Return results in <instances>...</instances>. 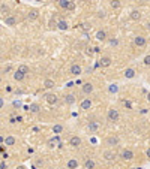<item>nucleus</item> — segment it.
Listing matches in <instances>:
<instances>
[{
	"label": "nucleus",
	"mask_w": 150,
	"mask_h": 169,
	"mask_svg": "<svg viewBox=\"0 0 150 169\" xmlns=\"http://www.w3.org/2000/svg\"><path fill=\"white\" fill-rule=\"evenodd\" d=\"M107 117H108L110 121L116 123V121H119V118H120V114H119V111H117L116 108H110L108 112H107Z\"/></svg>",
	"instance_id": "nucleus-1"
},
{
	"label": "nucleus",
	"mask_w": 150,
	"mask_h": 169,
	"mask_svg": "<svg viewBox=\"0 0 150 169\" xmlns=\"http://www.w3.org/2000/svg\"><path fill=\"white\" fill-rule=\"evenodd\" d=\"M59 6L62 9H66V11H74L75 9V3L69 2V0H59Z\"/></svg>",
	"instance_id": "nucleus-2"
},
{
	"label": "nucleus",
	"mask_w": 150,
	"mask_h": 169,
	"mask_svg": "<svg viewBox=\"0 0 150 169\" xmlns=\"http://www.w3.org/2000/svg\"><path fill=\"white\" fill-rule=\"evenodd\" d=\"M120 157H122V160H125V162H131L135 156H134V151H131V150H123V151L120 153Z\"/></svg>",
	"instance_id": "nucleus-3"
},
{
	"label": "nucleus",
	"mask_w": 150,
	"mask_h": 169,
	"mask_svg": "<svg viewBox=\"0 0 150 169\" xmlns=\"http://www.w3.org/2000/svg\"><path fill=\"white\" fill-rule=\"evenodd\" d=\"M69 73H71V75H74V76H78L80 73H83V68H81L80 65H77V63H75V65H72V66H71V69H69Z\"/></svg>",
	"instance_id": "nucleus-4"
},
{
	"label": "nucleus",
	"mask_w": 150,
	"mask_h": 169,
	"mask_svg": "<svg viewBox=\"0 0 150 169\" xmlns=\"http://www.w3.org/2000/svg\"><path fill=\"white\" fill-rule=\"evenodd\" d=\"M3 23H5L6 26H9V27H15V26H17V18L8 15V17L3 18Z\"/></svg>",
	"instance_id": "nucleus-5"
},
{
	"label": "nucleus",
	"mask_w": 150,
	"mask_h": 169,
	"mask_svg": "<svg viewBox=\"0 0 150 169\" xmlns=\"http://www.w3.org/2000/svg\"><path fill=\"white\" fill-rule=\"evenodd\" d=\"M45 100H47V103H50V105H56L57 102H59V97H57L54 93H48V94H45Z\"/></svg>",
	"instance_id": "nucleus-6"
},
{
	"label": "nucleus",
	"mask_w": 150,
	"mask_h": 169,
	"mask_svg": "<svg viewBox=\"0 0 150 169\" xmlns=\"http://www.w3.org/2000/svg\"><path fill=\"white\" fill-rule=\"evenodd\" d=\"M116 151L114 150H105V151L102 153V157L105 159V160H114L116 159Z\"/></svg>",
	"instance_id": "nucleus-7"
},
{
	"label": "nucleus",
	"mask_w": 150,
	"mask_h": 169,
	"mask_svg": "<svg viewBox=\"0 0 150 169\" xmlns=\"http://www.w3.org/2000/svg\"><path fill=\"white\" fill-rule=\"evenodd\" d=\"M134 44H135L137 47H140V48H143V47H146V44H147V40H146V37H144V36H137V37L134 39Z\"/></svg>",
	"instance_id": "nucleus-8"
},
{
	"label": "nucleus",
	"mask_w": 150,
	"mask_h": 169,
	"mask_svg": "<svg viewBox=\"0 0 150 169\" xmlns=\"http://www.w3.org/2000/svg\"><path fill=\"white\" fill-rule=\"evenodd\" d=\"M111 57H108V55H104L101 60H99V66L101 68H108L110 65H111Z\"/></svg>",
	"instance_id": "nucleus-9"
},
{
	"label": "nucleus",
	"mask_w": 150,
	"mask_h": 169,
	"mask_svg": "<svg viewBox=\"0 0 150 169\" xmlns=\"http://www.w3.org/2000/svg\"><path fill=\"white\" fill-rule=\"evenodd\" d=\"M80 108H81L83 111H87V109H90V108H92V100H90L89 97L83 99V100H81V103H80Z\"/></svg>",
	"instance_id": "nucleus-10"
},
{
	"label": "nucleus",
	"mask_w": 150,
	"mask_h": 169,
	"mask_svg": "<svg viewBox=\"0 0 150 169\" xmlns=\"http://www.w3.org/2000/svg\"><path fill=\"white\" fill-rule=\"evenodd\" d=\"M81 90H83L84 94H90L93 91V84L92 83H84V84L81 85Z\"/></svg>",
	"instance_id": "nucleus-11"
},
{
	"label": "nucleus",
	"mask_w": 150,
	"mask_h": 169,
	"mask_svg": "<svg viewBox=\"0 0 150 169\" xmlns=\"http://www.w3.org/2000/svg\"><path fill=\"white\" fill-rule=\"evenodd\" d=\"M69 145L74 147V148L80 147V145H81V138H80V136H71V139H69Z\"/></svg>",
	"instance_id": "nucleus-12"
},
{
	"label": "nucleus",
	"mask_w": 150,
	"mask_h": 169,
	"mask_svg": "<svg viewBox=\"0 0 150 169\" xmlns=\"http://www.w3.org/2000/svg\"><path fill=\"white\" fill-rule=\"evenodd\" d=\"M105 144L110 145V147H112V145L116 147V145L119 144V138H117V136H108V138L105 139Z\"/></svg>",
	"instance_id": "nucleus-13"
},
{
	"label": "nucleus",
	"mask_w": 150,
	"mask_h": 169,
	"mask_svg": "<svg viewBox=\"0 0 150 169\" xmlns=\"http://www.w3.org/2000/svg\"><path fill=\"white\" fill-rule=\"evenodd\" d=\"M129 17H131V19H134V21H140V19H141V12H140L138 9H132Z\"/></svg>",
	"instance_id": "nucleus-14"
},
{
	"label": "nucleus",
	"mask_w": 150,
	"mask_h": 169,
	"mask_svg": "<svg viewBox=\"0 0 150 169\" xmlns=\"http://www.w3.org/2000/svg\"><path fill=\"white\" fill-rule=\"evenodd\" d=\"M38 17H39V11H38V9H30V11L27 12V18H29L30 21L36 19Z\"/></svg>",
	"instance_id": "nucleus-15"
},
{
	"label": "nucleus",
	"mask_w": 150,
	"mask_h": 169,
	"mask_svg": "<svg viewBox=\"0 0 150 169\" xmlns=\"http://www.w3.org/2000/svg\"><path fill=\"white\" fill-rule=\"evenodd\" d=\"M66 168L68 169H78V160H77V159H69L68 163H66Z\"/></svg>",
	"instance_id": "nucleus-16"
},
{
	"label": "nucleus",
	"mask_w": 150,
	"mask_h": 169,
	"mask_svg": "<svg viewBox=\"0 0 150 169\" xmlns=\"http://www.w3.org/2000/svg\"><path fill=\"white\" fill-rule=\"evenodd\" d=\"M57 29H59V30H63V32H65V30H68V29H69V24H68V23H66L65 19H60V21L57 23Z\"/></svg>",
	"instance_id": "nucleus-17"
},
{
	"label": "nucleus",
	"mask_w": 150,
	"mask_h": 169,
	"mask_svg": "<svg viewBox=\"0 0 150 169\" xmlns=\"http://www.w3.org/2000/svg\"><path fill=\"white\" fill-rule=\"evenodd\" d=\"M96 39H98L99 42H104V40L107 39V33H105L104 30H98V32H96Z\"/></svg>",
	"instance_id": "nucleus-18"
},
{
	"label": "nucleus",
	"mask_w": 150,
	"mask_h": 169,
	"mask_svg": "<svg viewBox=\"0 0 150 169\" xmlns=\"http://www.w3.org/2000/svg\"><path fill=\"white\" fill-rule=\"evenodd\" d=\"M87 127H89V130H90L92 133H95V132L99 129V123H98V121H90Z\"/></svg>",
	"instance_id": "nucleus-19"
},
{
	"label": "nucleus",
	"mask_w": 150,
	"mask_h": 169,
	"mask_svg": "<svg viewBox=\"0 0 150 169\" xmlns=\"http://www.w3.org/2000/svg\"><path fill=\"white\" fill-rule=\"evenodd\" d=\"M135 76V69L132 68H128L126 70H125V78H128V79H131V78H134Z\"/></svg>",
	"instance_id": "nucleus-20"
},
{
	"label": "nucleus",
	"mask_w": 150,
	"mask_h": 169,
	"mask_svg": "<svg viewBox=\"0 0 150 169\" xmlns=\"http://www.w3.org/2000/svg\"><path fill=\"white\" fill-rule=\"evenodd\" d=\"M24 76H26V75H24L23 72H20L18 69L14 72V79H15V81H23V79H24Z\"/></svg>",
	"instance_id": "nucleus-21"
},
{
	"label": "nucleus",
	"mask_w": 150,
	"mask_h": 169,
	"mask_svg": "<svg viewBox=\"0 0 150 169\" xmlns=\"http://www.w3.org/2000/svg\"><path fill=\"white\" fill-rule=\"evenodd\" d=\"M65 102H66L68 105H74L75 103V96L74 94H66V96H65Z\"/></svg>",
	"instance_id": "nucleus-22"
},
{
	"label": "nucleus",
	"mask_w": 150,
	"mask_h": 169,
	"mask_svg": "<svg viewBox=\"0 0 150 169\" xmlns=\"http://www.w3.org/2000/svg\"><path fill=\"white\" fill-rule=\"evenodd\" d=\"M62 132H63V126H62V124H54V126H53V133L60 135Z\"/></svg>",
	"instance_id": "nucleus-23"
},
{
	"label": "nucleus",
	"mask_w": 150,
	"mask_h": 169,
	"mask_svg": "<svg viewBox=\"0 0 150 169\" xmlns=\"http://www.w3.org/2000/svg\"><path fill=\"white\" fill-rule=\"evenodd\" d=\"M93 168H95V162L92 159H87L84 162V169H93Z\"/></svg>",
	"instance_id": "nucleus-24"
},
{
	"label": "nucleus",
	"mask_w": 150,
	"mask_h": 169,
	"mask_svg": "<svg viewBox=\"0 0 150 169\" xmlns=\"http://www.w3.org/2000/svg\"><path fill=\"white\" fill-rule=\"evenodd\" d=\"M39 109H41V106H39L38 103H32V105L29 106V111H30V112H33V114L39 112Z\"/></svg>",
	"instance_id": "nucleus-25"
},
{
	"label": "nucleus",
	"mask_w": 150,
	"mask_h": 169,
	"mask_svg": "<svg viewBox=\"0 0 150 169\" xmlns=\"http://www.w3.org/2000/svg\"><path fill=\"white\" fill-rule=\"evenodd\" d=\"M3 142L6 145H14L15 144V138L14 136H6V139H3Z\"/></svg>",
	"instance_id": "nucleus-26"
},
{
	"label": "nucleus",
	"mask_w": 150,
	"mask_h": 169,
	"mask_svg": "<svg viewBox=\"0 0 150 169\" xmlns=\"http://www.w3.org/2000/svg\"><path fill=\"white\" fill-rule=\"evenodd\" d=\"M0 12H2L3 15L9 14V6H8V5H5V3H2V5H0Z\"/></svg>",
	"instance_id": "nucleus-27"
},
{
	"label": "nucleus",
	"mask_w": 150,
	"mask_h": 169,
	"mask_svg": "<svg viewBox=\"0 0 150 169\" xmlns=\"http://www.w3.org/2000/svg\"><path fill=\"white\" fill-rule=\"evenodd\" d=\"M54 81H53V79H45V81H44V87H45V88H53V87H54Z\"/></svg>",
	"instance_id": "nucleus-28"
},
{
	"label": "nucleus",
	"mask_w": 150,
	"mask_h": 169,
	"mask_svg": "<svg viewBox=\"0 0 150 169\" xmlns=\"http://www.w3.org/2000/svg\"><path fill=\"white\" fill-rule=\"evenodd\" d=\"M18 70H20V72H23L24 75H27V73H29V68H27L26 65H20V66H18Z\"/></svg>",
	"instance_id": "nucleus-29"
},
{
	"label": "nucleus",
	"mask_w": 150,
	"mask_h": 169,
	"mask_svg": "<svg viewBox=\"0 0 150 169\" xmlns=\"http://www.w3.org/2000/svg\"><path fill=\"white\" fill-rule=\"evenodd\" d=\"M120 5H122V3H120V2H117V0H114V2H111V3H110V6H111L112 9H117V8H120Z\"/></svg>",
	"instance_id": "nucleus-30"
},
{
	"label": "nucleus",
	"mask_w": 150,
	"mask_h": 169,
	"mask_svg": "<svg viewBox=\"0 0 150 169\" xmlns=\"http://www.w3.org/2000/svg\"><path fill=\"white\" fill-rule=\"evenodd\" d=\"M143 63H144L146 66H150V54H149V55H146V57H144V60H143Z\"/></svg>",
	"instance_id": "nucleus-31"
},
{
	"label": "nucleus",
	"mask_w": 150,
	"mask_h": 169,
	"mask_svg": "<svg viewBox=\"0 0 150 169\" xmlns=\"http://www.w3.org/2000/svg\"><path fill=\"white\" fill-rule=\"evenodd\" d=\"M110 44H111L112 47H117V45H119V40H117V39H111V40H110Z\"/></svg>",
	"instance_id": "nucleus-32"
},
{
	"label": "nucleus",
	"mask_w": 150,
	"mask_h": 169,
	"mask_svg": "<svg viewBox=\"0 0 150 169\" xmlns=\"http://www.w3.org/2000/svg\"><path fill=\"white\" fill-rule=\"evenodd\" d=\"M123 105H125V106H126V108H129V109H131V108H132L131 102H128V100H125V102H123Z\"/></svg>",
	"instance_id": "nucleus-33"
},
{
	"label": "nucleus",
	"mask_w": 150,
	"mask_h": 169,
	"mask_svg": "<svg viewBox=\"0 0 150 169\" xmlns=\"http://www.w3.org/2000/svg\"><path fill=\"white\" fill-rule=\"evenodd\" d=\"M48 144H50V147H54L56 141H54V139H50V141H48Z\"/></svg>",
	"instance_id": "nucleus-34"
},
{
	"label": "nucleus",
	"mask_w": 150,
	"mask_h": 169,
	"mask_svg": "<svg viewBox=\"0 0 150 169\" xmlns=\"http://www.w3.org/2000/svg\"><path fill=\"white\" fill-rule=\"evenodd\" d=\"M8 168V166H6V163H5V162H2V163H0V169H6Z\"/></svg>",
	"instance_id": "nucleus-35"
},
{
	"label": "nucleus",
	"mask_w": 150,
	"mask_h": 169,
	"mask_svg": "<svg viewBox=\"0 0 150 169\" xmlns=\"http://www.w3.org/2000/svg\"><path fill=\"white\" fill-rule=\"evenodd\" d=\"M98 17H99V18H105V12H99V14H98Z\"/></svg>",
	"instance_id": "nucleus-36"
},
{
	"label": "nucleus",
	"mask_w": 150,
	"mask_h": 169,
	"mask_svg": "<svg viewBox=\"0 0 150 169\" xmlns=\"http://www.w3.org/2000/svg\"><path fill=\"white\" fill-rule=\"evenodd\" d=\"M36 165H38V166H41V165H44V162L39 159V160H36Z\"/></svg>",
	"instance_id": "nucleus-37"
},
{
	"label": "nucleus",
	"mask_w": 150,
	"mask_h": 169,
	"mask_svg": "<svg viewBox=\"0 0 150 169\" xmlns=\"http://www.w3.org/2000/svg\"><path fill=\"white\" fill-rule=\"evenodd\" d=\"M146 156H147V157H149V159H150V148H149V150H147V151H146Z\"/></svg>",
	"instance_id": "nucleus-38"
},
{
	"label": "nucleus",
	"mask_w": 150,
	"mask_h": 169,
	"mask_svg": "<svg viewBox=\"0 0 150 169\" xmlns=\"http://www.w3.org/2000/svg\"><path fill=\"white\" fill-rule=\"evenodd\" d=\"M17 169H26V166H18Z\"/></svg>",
	"instance_id": "nucleus-39"
},
{
	"label": "nucleus",
	"mask_w": 150,
	"mask_h": 169,
	"mask_svg": "<svg viewBox=\"0 0 150 169\" xmlns=\"http://www.w3.org/2000/svg\"><path fill=\"white\" fill-rule=\"evenodd\" d=\"M147 100L150 102V93H149V94H147Z\"/></svg>",
	"instance_id": "nucleus-40"
},
{
	"label": "nucleus",
	"mask_w": 150,
	"mask_h": 169,
	"mask_svg": "<svg viewBox=\"0 0 150 169\" xmlns=\"http://www.w3.org/2000/svg\"><path fill=\"white\" fill-rule=\"evenodd\" d=\"M147 29H149V30H150V23H149V24H147Z\"/></svg>",
	"instance_id": "nucleus-41"
},
{
	"label": "nucleus",
	"mask_w": 150,
	"mask_h": 169,
	"mask_svg": "<svg viewBox=\"0 0 150 169\" xmlns=\"http://www.w3.org/2000/svg\"><path fill=\"white\" fill-rule=\"evenodd\" d=\"M56 169H62V168H56Z\"/></svg>",
	"instance_id": "nucleus-42"
}]
</instances>
